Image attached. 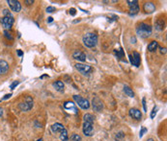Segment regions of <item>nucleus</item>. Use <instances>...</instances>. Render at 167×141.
<instances>
[{
	"instance_id": "f257e3e1",
	"label": "nucleus",
	"mask_w": 167,
	"mask_h": 141,
	"mask_svg": "<svg viewBox=\"0 0 167 141\" xmlns=\"http://www.w3.org/2000/svg\"><path fill=\"white\" fill-rule=\"evenodd\" d=\"M83 43L86 47L93 48L98 43V36L94 33H88L83 37Z\"/></svg>"
},
{
	"instance_id": "f03ea898",
	"label": "nucleus",
	"mask_w": 167,
	"mask_h": 141,
	"mask_svg": "<svg viewBox=\"0 0 167 141\" xmlns=\"http://www.w3.org/2000/svg\"><path fill=\"white\" fill-rule=\"evenodd\" d=\"M137 34L142 37H147L152 34V27L149 24L146 23H140L136 29Z\"/></svg>"
},
{
	"instance_id": "7ed1b4c3",
	"label": "nucleus",
	"mask_w": 167,
	"mask_h": 141,
	"mask_svg": "<svg viewBox=\"0 0 167 141\" xmlns=\"http://www.w3.org/2000/svg\"><path fill=\"white\" fill-rule=\"evenodd\" d=\"M72 98H74V101L76 102V104L78 105L82 110H88V108H90V103H89L87 99L82 98L81 96H78V95H74Z\"/></svg>"
},
{
	"instance_id": "20e7f679",
	"label": "nucleus",
	"mask_w": 167,
	"mask_h": 141,
	"mask_svg": "<svg viewBox=\"0 0 167 141\" xmlns=\"http://www.w3.org/2000/svg\"><path fill=\"white\" fill-rule=\"evenodd\" d=\"M32 107H33V100H32L31 97H29V96L26 97V100L23 103H20V104L18 105L20 110H22V112H28V110H31Z\"/></svg>"
},
{
	"instance_id": "39448f33",
	"label": "nucleus",
	"mask_w": 167,
	"mask_h": 141,
	"mask_svg": "<svg viewBox=\"0 0 167 141\" xmlns=\"http://www.w3.org/2000/svg\"><path fill=\"white\" fill-rule=\"evenodd\" d=\"M14 17L13 15H8V17H3L1 19V24L3 26V28L6 30H10L12 28L13 24H14Z\"/></svg>"
},
{
	"instance_id": "423d86ee",
	"label": "nucleus",
	"mask_w": 167,
	"mask_h": 141,
	"mask_svg": "<svg viewBox=\"0 0 167 141\" xmlns=\"http://www.w3.org/2000/svg\"><path fill=\"white\" fill-rule=\"evenodd\" d=\"M75 68L84 75L89 74V73L92 71V67L88 65V64H83V63H76L75 64Z\"/></svg>"
},
{
	"instance_id": "0eeeda50",
	"label": "nucleus",
	"mask_w": 167,
	"mask_h": 141,
	"mask_svg": "<svg viewBox=\"0 0 167 141\" xmlns=\"http://www.w3.org/2000/svg\"><path fill=\"white\" fill-rule=\"evenodd\" d=\"M83 132L86 136H92L94 132V128H93V123L90 122H84L83 124Z\"/></svg>"
},
{
	"instance_id": "6e6552de",
	"label": "nucleus",
	"mask_w": 167,
	"mask_h": 141,
	"mask_svg": "<svg viewBox=\"0 0 167 141\" xmlns=\"http://www.w3.org/2000/svg\"><path fill=\"white\" fill-rule=\"evenodd\" d=\"M7 3L9 4L10 8L12 9L13 12H16V13H18L20 12L21 10V5L18 1L17 0H8Z\"/></svg>"
},
{
	"instance_id": "1a4fd4ad",
	"label": "nucleus",
	"mask_w": 167,
	"mask_h": 141,
	"mask_svg": "<svg viewBox=\"0 0 167 141\" xmlns=\"http://www.w3.org/2000/svg\"><path fill=\"white\" fill-rule=\"evenodd\" d=\"M93 108L96 110V112H101V110L103 108V103L101 102V100L99 98V97H95L92 101Z\"/></svg>"
},
{
	"instance_id": "9d476101",
	"label": "nucleus",
	"mask_w": 167,
	"mask_h": 141,
	"mask_svg": "<svg viewBox=\"0 0 167 141\" xmlns=\"http://www.w3.org/2000/svg\"><path fill=\"white\" fill-rule=\"evenodd\" d=\"M128 6H130V13L134 15V13H137L139 11V6H138V2L136 1V0H128Z\"/></svg>"
},
{
	"instance_id": "9b49d317",
	"label": "nucleus",
	"mask_w": 167,
	"mask_h": 141,
	"mask_svg": "<svg viewBox=\"0 0 167 141\" xmlns=\"http://www.w3.org/2000/svg\"><path fill=\"white\" fill-rule=\"evenodd\" d=\"M130 62L135 65L136 67H138L140 65V55L139 53L137 52H133V55L130 56Z\"/></svg>"
},
{
	"instance_id": "f8f14e48",
	"label": "nucleus",
	"mask_w": 167,
	"mask_h": 141,
	"mask_svg": "<svg viewBox=\"0 0 167 141\" xmlns=\"http://www.w3.org/2000/svg\"><path fill=\"white\" fill-rule=\"evenodd\" d=\"M130 115L133 119H136V120H140L142 117L141 112L139 110H137V108H131V110H130Z\"/></svg>"
},
{
	"instance_id": "ddd939ff",
	"label": "nucleus",
	"mask_w": 167,
	"mask_h": 141,
	"mask_svg": "<svg viewBox=\"0 0 167 141\" xmlns=\"http://www.w3.org/2000/svg\"><path fill=\"white\" fill-rule=\"evenodd\" d=\"M9 70V64L4 59H0V74H6Z\"/></svg>"
},
{
	"instance_id": "4468645a",
	"label": "nucleus",
	"mask_w": 167,
	"mask_h": 141,
	"mask_svg": "<svg viewBox=\"0 0 167 141\" xmlns=\"http://www.w3.org/2000/svg\"><path fill=\"white\" fill-rule=\"evenodd\" d=\"M65 129V127L63 126L62 124L60 123H55V124H53L52 126H51V132H54V134H57V132H60L63 131V130Z\"/></svg>"
},
{
	"instance_id": "2eb2a0df",
	"label": "nucleus",
	"mask_w": 167,
	"mask_h": 141,
	"mask_svg": "<svg viewBox=\"0 0 167 141\" xmlns=\"http://www.w3.org/2000/svg\"><path fill=\"white\" fill-rule=\"evenodd\" d=\"M72 57H74V59H77V61H86L85 54L80 52V51H76V52H74V54H72Z\"/></svg>"
},
{
	"instance_id": "dca6fc26",
	"label": "nucleus",
	"mask_w": 167,
	"mask_h": 141,
	"mask_svg": "<svg viewBox=\"0 0 167 141\" xmlns=\"http://www.w3.org/2000/svg\"><path fill=\"white\" fill-rule=\"evenodd\" d=\"M155 10H156V6L153 3H151V2H147V3L144 4V11L147 13L155 12Z\"/></svg>"
},
{
	"instance_id": "f3484780",
	"label": "nucleus",
	"mask_w": 167,
	"mask_h": 141,
	"mask_svg": "<svg viewBox=\"0 0 167 141\" xmlns=\"http://www.w3.org/2000/svg\"><path fill=\"white\" fill-rule=\"evenodd\" d=\"M53 86H54V88L59 92L64 91V83L61 82V81H56V82H54L53 83Z\"/></svg>"
},
{
	"instance_id": "a211bd4d",
	"label": "nucleus",
	"mask_w": 167,
	"mask_h": 141,
	"mask_svg": "<svg viewBox=\"0 0 167 141\" xmlns=\"http://www.w3.org/2000/svg\"><path fill=\"white\" fill-rule=\"evenodd\" d=\"M64 108H65L66 110H74V112L77 113V108L72 102H66L65 104H64Z\"/></svg>"
},
{
	"instance_id": "6ab92c4d",
	"label": "nucleus",
	"mask_w": 167,
	"mask_h": 141,
	"mask_svg": "<svg viewBox=\"0 0 167 141\" xmlns=\"http://www.w3.org/2000/svg\"><path fill=\"white\" fill-rule=\"evenodd\" d=\"M158 47V41H156V40H153L150 43L149 45H148V50L150 51V52H155L156 50H157V48Z\"/></svg>"
},
{
	"instance_id": "aec40b11",
	"label": "nucleus",
	"mask_w": 167,
	"mask_h": 141,
	"mask_svg": "<svg viewBox=\"0 0 167 141\" xmlns=\"http://www.w3.org/2000/svg\"><path fill=\"white\" fill-rule=\"evenodd\" d=\"M124 91H125V93L126 94V96L131 97V98L134 97V92L133 91V89H131L130 86H124Z\"/></svg>"
},
{
	"instance_id": "412c9836",
	"label": "nucleus",
	"mask_w": 167,
	"mask_h": 141,
	"mask_svg": "<svg viewBox=\"0 0 167 141\" xmlns=\"http://www.w3.org/2000/svg\"><path fill=\"white\" fill-rule=\"evenodd\" d=\"M60 139L62 141H68L69 140V135H68V131L66 129H64L63 131L60 132Z\"/></svg>"
},
{
	"instance_id": "4be33fe9",
	"label": "nucleus",
	"mask_w": 167,
	"mask_h": 141,
	"mask_svg": "<svg viewBox=\"0 0 167 141\" xmlns=\"http://www.w3.org/2000/svg\"><path fill=\"white\" fill-rule=\"evenodd\" d=\"M94 120H95V117H94L93 114L87 113V114L84 115V122H90V123H94Z\"/></svg>"
},
{
	"instance_id": "5701e85b",
	"label": "nucleus",
	"mask_w": 167,
	"mask_h": 141,
	"mask_svg": "<svg viewBox=\"0 0 167 141\" xmlns=\"http://www.w3.org/2000/svg\"><path fill=\"white\" fill-rule=\"evenodd\" d=\"M71 140L72 141H81V136L77 134H72Z\"/></svg>"
},
{
	"instance_id": "b1692460",
	"label": "nucleus",
	"mask_w": 167,
	"mask_h": 141,
	"mask_svg": "<svg viewBox=\"0 0 167 141\" xmlns=\"http://www.w3.org/2000/svg\"><path fill=\"white\" fill-rule=\"evenodd\" d=\"M156 26L158 30H162L164 28V21L163 20H158L157 23H156Z\"/></svg>"
},
{
	"instance_id": "393cba45",
	"label": "nucleus",
	"mask_w": 167,
	"mask_h": 141,
	"mask_svg": "<svg viewBox=\"0 0 167 141\" xmlns=\"http://www.w3.org/2000/svg\"><path fill=\"white\" fill-rule=\"evenodd\" d=\"M157 110H158V108L157 107H153V110H152V112H151V118H155V116L156 114H157Z\"/></svg>"
},
{
	"instance_id": "a878e982",
	"label": "nucleus",
	"mask_w": 167,
	"mask_h": 141,
	"mask_svg": "<svg viewBox=\"0 0 167 141\" xmlns=\"http://www.w3.org/2000/svg\"><path fill=\"white\" fill-rule=\"evenodd\" d=\"M146 132H147V129L145 128V127H142V128H141V131H140V134H139V137L141 138V137L144 135V134H145Z\"/></svg>"
},
{
	"instance_id": "bb28decb",
	"label": "nucleus",
	"mask_w": 167,
	"mask_h": 141,
	"mask_svg": "<svg viewBox=\"0 0 167 141\" xmlns=\"http://www.w3.org/2000/svg\"><path fill=\"white\" fill-rule=\"evenodd\" d=\"M18 85H20V82H18V81H15V82L10 86V88H11V89H15L16 86H18Z\"/></svg>"
},
{
	"instance_id": "cd10ccee",
	"label": "nucleus",
	"mask_w": 167,
	"mask_h": 141,
	"mask_svg": "<svg viewBox=\"0 0 167 141\" xmlns=\"http://www.w3.org/2000/svg\"><path fill=\"white\" fill-rule=\"evenodd\" d=\"M56 11V9L54 7H51V6H49V7H47V13H53V12H55Z\"/></svg>"
},
{
	"instance_id": "c85d7f7f",
	"label": "nucleus",
	"mask_w": 167,
	"mask_h": 141,
	"mask_svg": "<svg viewBox=\"0 0 167 141\" xmlns=\"http://www.w3.org/2000/svg\"><path fill=\"white\" fill-rule=\"evenodd\" d=\"M4 35H5V37H6L7 39H13V37L11 36V34H10L8 31H5V32H4Z\"/></svg>"
},
{
	"instance_id": "c756f323",
	"label": "nucleus",
	"mask_w": 167,
	"mask_h": 141,
	"mask_svg": "<svg viewBox=\"0 0 167 141\" xmlns=\"http://www.w3.org/2000/svg\"><path fill=\"white\" fill-rule=\"evenodd\" d=\"M3 15H4V17H8V15H11V13H10V11L9 10H7V9H5L3 11Z\"/></svg>"
},
{
	"instance_id": "7c9ffc66",
	"label": "nucleus",
	"mask_w": 167,
	"mask_h": 141,
	"mask_svg": "<svg viewBox=\"0 0 167 141\" xmlns=\"http://www.w3.org/2000/svg\"><path fill=\"white\" fill-rule=\"evenodd\" d=\"M142 104H143L144 112H147V108H146V99H145V98L142 99Z\"/></svg>"
},
{
	"instance_id": "2f4dec72",
	"label": "nucleus",
	"mask_w": 167,
	"mask_h": 141,
	"mask_svg": "<svg viewBox=\"0 0 167 141\" xmlns=\"http://www.w3.org/2000/svg\"><path fill=\"white\" fill-rule=\"evenodd\" d=\"M70 13H71L72 15H75V9H74V8H72V9L70 10Z\"/></svg>"
},
{
	"instance_id": "473e14b6",
	"label": "nucleus",
	"mask_w": 167,
	"mask_h": 141,
	"mask_svg": "<svg viewBox=\"0 0 167 141\" xmlns=\"http://www.w3.org/2000/svg\"><path fill=\"white\" fill-rule=\"evenodd\" d=\"M25 3L28 4V5H30V4H33L34 1H33V0H25Z\"/></svg>"
},
{
	"instance_id": "72a5a7b5",
	"label": "nucleus",
	"mask_w": 167,
	"mask_h": 141,
	"mask_svg": "<svg viewBox=\"0 0 167 141\" xmlns=\"http://www.w3.org/2000/svg\"><path fill=\"white\" fill-rule=\"evenodd\" d=\"M11 96H12V94H11V93H9V94H6V95L4 96L3 100H6V99H8V98H10Z\"/></svg>"
},
{
	"instance_id": "f704fd0d",
	"label": "nucleus",
	"mask_w": 167,
	"mask_h": 141,
	"mask_svg": "<svg viewBox=\"0 0 167 141\" xmlns=\"http://www.w3.org/2000/svg\"><path fill=\"white\" fill-rule=\"evenodd\" d=\"M160 52H161V54H165L166 53V49H165V48H160Z\"/></svg>"
},
{
	"instance_id": "c9c22d12",
	"label": "nucleus",
	"mask_w": 167,
	"mask_h": 141,
	"mask_svg": "<svg viewBox=\"0 0 167 141\" xmlns=\"http://www.w3.org/2000/svg\"><path fill=\"white\" fill-rule=\"evenodd\" d=\"M22 51H21V50H18V56H20V57H21V56H22Z\"/></svg>"
},
{
	"instance_id": "e433bc0d",
	"label": "nucleus",
	"mask_w": 167,
	"mask_h": 141,
	"mask_svg": "<svg viewBox=\"0 0 167 141\" xmlns=\"http://www.w3.org/2000/svg\"><path fill=\"white\" fill-rule=\"evenodd\" d=\"M2 115H3V110H2V108H0V117H1Z\"/></svg>"
},
{
	"instance_id": "4c0bfd02",
	"label": "nucleus",
	"mask_w": 167,
	"mask_h": 141,
	"mask_svg": "<svg viewBox=\"0 0 167 141\" xmlns=\"http://www.w3.org/2000/svg\"><path fill=\"white\" fill-rule=\"evenodd\" d=\"M52 20H53V18H52V17H48V18H47V21H48V22H52Z\"/></svg>"
},
{
	"instance_id": "58836bf2",
	"label": "nucleus",
	"mask_w": 167,
	"mask_h": 141,
	"mask_svg": "<svg viewBox=\"0 0 167 141\" xmlns=\"http://www.w3.org/2000/svg\"><path fill=\"white\" fill-rule=\"evenodd\" d=\"M147 141H155V140H153V138H149V139H148Z\"/></svg>"
},
{
	"instance_id": "ea45409f",
	"label": "nucleus",
	"mask_w": 167,
	"mask_h": 141,
	"mask_svg": "<svg viewBox=\"0 0 167 141\" xmlns=\"http://www.w3.org/2000/svg\"><path fill=\"white\" fill-rule=\"evenodd\" d=\"M36 141H43V139H42V138H40V139H38V140H36Z\"/></svg>"
}]
</instances>
